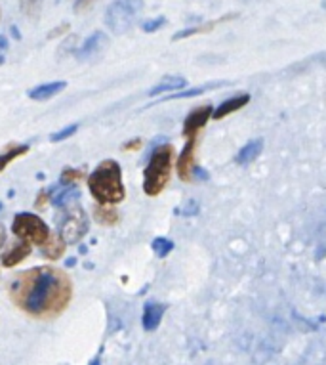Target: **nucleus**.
Masks as SVG:
<instances>
[{"label":"nucleus","instance_id":"1","mask_svg":"<svg viewBox=\"0 0 326 365\" xmlns=\"http://www.w3.org/2000/svg\"><path fill=\"white\" fill-rule=\"evenodd\" d=\"M71 277L52 266L25 269L10 285L14 304L35 317H53L69 306Z\"/></svg>","mask_w":326,"mask_h":365},{"label":"nucleus","instance_id":"2","mask_svg":"<svg viewBox=\"0 0 326 365\" xmlns=\"http://www.w3.org/2000/svg\"><path fill=\"white\" fill-rule=\"evenodd\" d=\"M88 190L98 203L117 205L126 197L125 184H122V168L115 159H105L94 168V173L86 176Z\"/></svg>","mask_w":326,"mask_h":365},{"label":"nucleus","instance_id":"3","mask_svg":"<svg viewBox=\"0 0 326 365\" xmlns=\"http://www.w3.org/2000/svg\"><path fill=\"white\" fill-rule=\"evenodd\" d=\"M174 145L162 144L159 148H154V151L149 157L147 167L143 173V192L149 197H157L164 192V187L168 186V182L172 178L174 170Z\"/></svg>","mask_w":326,"mask_h":365},{"label":"nucleus","instance_id":"4","mask_svg":"<svg viewBox=\"0 0 326 365\" xmlns=\"http://www.w3.org/2000/svg\"><path fill=\"white\" fill-rule=\"evenodd\" d=\"M56 222H58V235L65 241V245H75L84 240L90 230L88 215L84 212L78 201L60 207V215Z\"/></svg>","mask_w":326,"mask_h":365},{"label":"nucleus","instance_id":"5","mask_svg":"<svg viewBox=\"0 0 326 365\" xmlns=\"http://www.w3.org/2000/svg\"><path fill=\"white\" fill-rule=\"evenodd\" d=\"M12 232L18 240H23L36 247H41L48 240V235L52 234L46 222L33 212H18L14 216Z\"/></svg>","mask_w":326,"mask_h":365},{"label":"nucleus","instance_id":"6","mask_svg":"<svg viewBox=\"0 0 326 365\" xmlns=\"http://www.w3.org/2000/svg\"><path fill=\"white\" fill-rule=\"evenodd\" d=\"M136 0H115L105 12V25L113 31L115 35H125L132 29L137 16Z\"/></svg>","mask_w":326,"mask_h":365},{"label":"nucleus","instance_id":"7","mask_svg":"<svg viewBox=\"0 0 326 365\" xmlns=\"http://www.w3.org/2000/svg\"><path fill=\"white\" fill-rule=\"evenodd\" d=\"M212 106H202V108L193 109L184 123V136L185 138H196L199 132L206 126V123L212 119Z\"/></svg>","mask_w":326,"mask_h":365},{"label":"nucleus","instance_id":"8","mask_svg":"<svg viewBox=\"0 0 326 365\" xmlns=\"http://www.w3.org/2000/svg\"><path fill=\"white\" fill-rule=\"evenodd\" d=\"M109 44V36L103 31H94L92 35L83 42V46L78 50V58L80 60H94L107 48Z\"/></svg>","mask_w":326,"mask_h":365},{"label":"nucleus","instance_id":"9","mask_svg":"<svg viewBox=\"0 0 326 365\" xmlns=\"http://www.w3.org/2000/svg\"><path fill=\"white\" fill-rule=\"evenodd\" d=\"M195 148L196 138H187L184 151L178 157V176L184 182H189L193 178V170H195Z\"/></svg>","mask_w":326,"mask_h":365},{"label":"nucleus","instance_id":"10","mask_svg":"<svg viewBox=\"0 0 326 365\" xmlns=\"http://www.w3.org/2000/svg\"><path fill=\"white\" fill-rule=\"evenodd\" d=\"M48 195H50V203H52L53 207H58V209L80 199V192H78L75 186H69V184H60V186L52 187V190L48 192Z\"/></svg>","mask_w":326,"mask_h":365},{"label":"nucleus","instance_id":"11","mask_svg":"<svg viewBox=\"0 0 326 365\" xmlns=\"http://www.w3.org/2000/svg\"><path fill=\"white\" fill-rule=\"evenodd\" d=\"M167 312V306L160 304V302H154V300H149L145 308H143L142 316V325L145 331H154L162 322V316Z\"/></svg>","mask_w":326,"mask_h":365},{"label":"nucleus","instance_id":"12","mask_svg":"<svg viewBox=\"0 0 326 365\" xmlns=\"http://www.w3.org/2000/svg\"><path fill=\"white\" fill-rule=\"evenodd\" d=\"M65 81H53V83L38 84V86L29 90V98L33 102H46V100H52L58 94H61L65 90Z\"/></svg>","mask_w":326,"mask_h":365},{"label":"nucleus","instance_id":"13","mask_svg":"<svg viewBox=\"0 0 326 365\" xmlns=\"http://www.w3.org/2000/svg\"><path fill=\"white\" fill-rule=\"evenodd\" d=\"M250 102V94H238L235 98H229L226 102H221L220 106L216 109H212V119L220 120V119H226L227 115L235 113L238 109H243L246 103Z\"/></svg>","mask_w":326,"mask_h":365},{"label":"nucleus","instance_id":"14","mask_svg":"<svg viewBox=\"0 0 326 365\" xmlns=\"http://www.w3.org/2000/svg\"><path fill=\"white\" fill-rule=\"evenodd\" d=\"M31 255V243L27 241L19 240L16 245L6 252V255H2V266H6V268H14V266H18L25 260V258Z\"/></svg>","mask_w":326,"mask_h":365},{"label":"nucleus","instance_id":"15","mask_svg":"<svg viewBox=\"0 0 326 365\" xmlns=\"http://www.w3.org/2000/svg\"><path fill=\"white\" fill-rule=\"evenodd\" d=\"M187 88V81L179 75H170V77H164L160 83H157L153 88L149 90V96H160L164 92H178V90Z\"/></svg>","mask_w":326,"mask_h":365},{"label":"nucleus","instance_id":"16","mask_svg":"<svg viewBox=\"0 0 326 365\" xmlns=\"http://www.w3.org/2000/svg\"><path fill=\"white\" fill-rule=\"evenodd\" d=\"M65 241L61 240L58 234H50L48 240L41 245L42 257H46L48 260H58V258L65 252Z\"/></svg>","mask_w":326,"mask_h":365},{"label":"nucleus","instance_id":"17","mask_svg":"<svg viewBox=\"0 0 326 365\" xmlns=\"http://www.w3.org/2000/svg\"><path fill=\"white\" fill-rule=\"evenodd\" d=\"M261 150H263V140H252V142H248L244 148H241V151H238L237 157H235V163H237V165H250V163H254L256 159L260 157Z\"/></svg>","mask_w":326,"mask_h":365},{"label":"nucleus","instance_id":"18","mask_svg":"<svg viewBox=\"0 0 326 365\" xmlns=\"http://www.w3.org/2000/svg\"><path fill=\"white\" fill-rule=\"evenodd\" d=\"M29 153V145L27 144H10L6 145L4 150H2V153H0V174L4 173V168L10 165V163H14L16 159H19V157H23Z\"/></svg>","mask_w":326,"mask_h":365},{"label":"nucleus","instance_id":"19","mask_svg":"<svg viewBox=\"0 0 326 365\" xmlns=\"http://www.w3.org/2000/svg\"><path fill=\"white\" fill-rule=\"evenodd\" d=\"M94 218L101 226H115L119 222L120 215L119 210L115 209V205H103L100 203L94 209Z\"/></svg>","mask_w":326,"mask_h":365},{"label":"nucleus","instance_id":"20","mask_svg":"<svg viewBox=\"0 0 326 365\" xmlns=\"http://www.w3.org/2000/svg\"><path fill=\"white\" fill-rule=\"evenodd\" d=\"M233 16H226V18H220V19H214L210 24H202V25H196V27H187V29L179 31L176 35L172 36V41H184L187 36H193V35H201V33H208V31H212L216 25L224 24L227 19H231Z\"/></svg>","mask_w":326,"mask_h":365},{"label":"nucleus","instance_id":"21","mask_svg":"<svg viewBox=\"0 0 326 365\" xmlns=\"http://www.w3.org/2000/svg\"><path fill=\"white\" fill-rule=\"evenodd\" d=\"M218 86V83L214 84H202V86H195V88H184V90H178V92H172L170 96L164 98L162 102H174V100H185V98H196L208 92V90H212Z\"/></svg>","mask_w":326,"mask_h":365},{"label":"nucleus","instance_id":"22","mask_svg":"<svg viewBox=\"0 0 326 365\" xmlns=\"http://www.w3.org/2000/svg\"><path fill=\"white\" fill-rule=\"evenodd\" d=\"M86 176H88V174H86V170H84V168L67 167L61 170L60 184H69V186H73L75 182H80V180H84Z\"/></svg>","mask_w":326,"mask_h":365},{"label":"nucleus","instance_id":"23","mask_svg":"<svg viewBox=\"0 0 326 365\" xmlns=\"http://www.w3.org/2000/svg\"><path fill=\"white\" fill-rule=\"evenodd\" d=\"M151 249H153V252L157 257L164 258L174 251V241H170L168 237H157V240H153V243H151Z\"/></svg>","mask_w":326,"mask_h":365},{"label":"nucleus","instance_id":"24","mask_svg":"<svg viewBox=\"0 0 326 365\" xmlns=\"http://www.w3.org/2000/svg\"><path fill=\"white\" fill-rule=\"evenodd\" d=\"M19 8L29 19H38L42 10V0H19Z\"/></svg>","mask_w":326,"mask_h":365},{"label":"nucleus","instance_id":"25","mask_svg":"<svg viewBox=\"0 0 326 365\" xmlns=\"http://www.w3.org/2000/svg\"><path fill=\"white\" fill-rule=\"evenodd\" d=\"M78 126H80V125H78V123H73V125L65 126V128H61L60 132H53L52 136H50V140L58 144V142H63V140L71 138L73 134H75V132L78 130Z\"/></svg>","mask_w":326,"mask_h":365},{"label":"nucleus","instance_id":"26","mask_svg":"<svg viewBox=\"0 0 326 365\" xmlns=\"http://www.w3.org/2000/svg\"><path fill=\"white\" fill-rule=\"evenodd\" d=\"M164 25H167V18H164V16H159V18L143 21L142 27H143V31H145V33H154V31L162 29Z\"/></svg>","mask_w":326,"mask_h":365},{"label":"nucleus","instance_id":"27","mask_svg":"<svg viewBox=\"0 0 326 365\" xmlns=\"http://www.w3.org/2000/svg\"><path fill=\"white\" fill-rule=\"evenodd\" d=\"M95 2H98V0H75V6H73V10H75V14H83L94 6Z\"/></svg>","mask_w":326,"mask_h":365},{"label":"nucleus","instance_id":"28","mask_svg":"<svg viewBox=\"0 0 326 365\" xmlns=\"http://www.w3.org/2000/svg\"><path fill=\"white\" fill-rule=\"evenodd\" d=\"M50 201V195H48V190H41L38 192V197L35 199V209H44V205Z\"/></svg>","mask_w":326,"mask_h":365},{"label":"nucleus","instance_id":"29","mask_svg":"<svg viewBox=\"0 0 326 365\" xmlns=\"http://www.w3.org/2000/svg\"><path fill=\"white\" fill-rule=\"evenodd\" d=\"M67 31H69V25L61 24L58 29H53V31H50V33H48V38H56V36L63 35V33H67Z\"/></svg>","mask_w":326,"mask_h":365},{"label":"nucleus","instance_id":"30","mask_svg":"<svg viewBox=\"0 0 326 365\" xmlns=\"http://www.w3.org/2000/svg\"><path fill=\"white\" fill-rule=\"evenodd\" d=\"M137 148H142V140L136 138V140H130V142H126L122 145V150H137Z\"/></svg>","mask_w":326,"mask_h":365},{"label":"nucleus","instance_id":"31","mask_svg":"<svg viewBox=\"0 0 326 365\" xmlns=\"http://www.w3.org/2000/svg\"><path fill=\"white\" fill-rule=\"evenodd\" d=\"M6 245V227L0 224V249Z\"/></svg>","mask_w":326,"mask_h":365},{"label":"nucleus","instance_id":"32","mask_svg":"<svg viewBox=\"0 0 326 365\" xmlns=\"http://www.w3.org/2000/svg\"><path fill=\"white\" fill-rule=\"evenodd\" d=\"M75 264H77V258H69V260H67V268H73Z\"/></svg>","mask_w":326,"mask_h":365},{"label":"nucleus","instance_id":"33","mask_svg":"<svg viewBox=\"0 0 326 365\" xmlns=\"http://www.w3.org/2000/svg\"><path fill=\"white\" fill-rule=\"evenodd\" d=\"M0 209H2V203H0Z\"/></svg>","mask_w":326,"mask_h":365}]
</instances>
